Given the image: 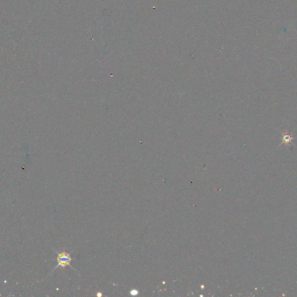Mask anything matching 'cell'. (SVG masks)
<instances>
[{
    "mask_svg": "<svg viewBox=\"0 0 297 297\" xmlns=\"http://www.w3.org/2000/svg\"><path fill=\"white\" fill-rule=\"evenodd\" d=\"M71 257L70 254L63 252V253H58V258H57V262H58V265L55 267L53 271H55L57 268L59 267H62V268H65L66 266H71Z\"/></svg>",
    "mask_w": 297,
    "mask_h": 297,
    "instance_id": "obj_1",
    "label": "cell"
},
{
    "mask_svg": "<svg viewBox=\"0 0 297 297\" xmlns=\"http://www.w3.org/2000/svg\"><path fill=\"white\" fill-rule=\"evenodd\" d=\"M281 143L280 144V147L281 145H286V146H289L294 140L295 137H293L291 134H289V133H282L281 134Z\"/></svg>",
    "mask_w": 297,
    "mask_h": 297,
    "instance_id": "obj_2",
    "label": "cell"
}]
</instances>
